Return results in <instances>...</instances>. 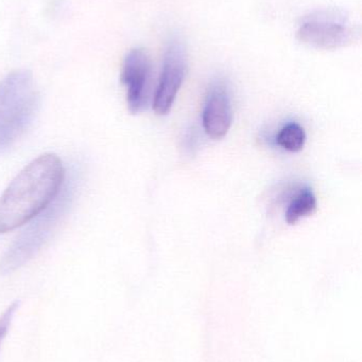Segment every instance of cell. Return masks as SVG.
Masks as SVG:
<instances>
[{"instance_id":"3","label":"cell","mask_w":362,"mask_h":362,"mask_svg":"<svg viewBox=\"0 0 362 362\" xmlns=\"http://www.w3.org/2000/svg\"><path fill=\"white\" fill-rule=\"evenodd\" d=\"M74 180L64 182L57 197L36 216L17 236L0 259V272L9 274L23 267L43 248L65 217L74 199Z\"/></svg>"},{"instance_id":"10","label":"cell","mask_w":362,"mask_h":362,"mask_svg":"<svg viewBox=\"0 0 362 362\" xmlns=\"http://www.w3.org/2000/svg\"><path fill=\"white\" fill-rule=\"evenodd\" d=\"M18 306V301L13 302L0 316V346H1L2 341L6 338V334H8L11 323H12L13 317H14Z\"/></svg>"},{"instance_id":"9","label":"cell","mask_w":362,"mask_h":362,"mask_svg":"<svg viewBox=\"0 0 362 362\" xmlns=\"http://www.w3.org/2000/svg\"><path fill=\"white\" fill-rule=\"evenodd\" d=\"M276 140L278 146L284 150L291 153L300 152L305 146V129L298 123H289L281 129Z\"/></svg>"},{"instance_id":"7","label":"cell","mask_w":362,"mask_h":362,"mask_svg":"<svg viewBox=\"0 0 362 362\" xmlns=\"http://www.w3.org/2000/svg\"><path fill=\"white\" fill-rule=\"evenodd\" d=\"M204 131L215 140L222 139L231 129L233 108L229 90L223 83H216L206 98L202 116Z\"/></svg>"},{"instance_id":"4","label":"cell","mask_w":362,"mask_h":362,"mask_svg":"<svg viewBox=\"0 0 362 362\" xmlns=\"http://www.w3.org/2000/svg\"><path fill=\"white\" fill-rule=\"evenodd\" d=\"M358 34L350 18L337 10L317 11L305 17L298 30L302 42L321 50L349 46Z\"/></svg>"},{"instance_id":"6","label":"cell","mask_w":362,"mask_h":362,"mask_svg":"<svg viewBox=\"0 0 362 362\" xmlns=\"http://www.w3.org/2000/svg\"><path fill=\"white\" fill-rule=\"evenodd\" d=\"M151 64L142 49H133L125 55L121 70V82L127 89L130 112L140 114L147 107L150 89Z\"/></svg>"},{"instance_id":"5","label":"cell","mask_w":362,"mask_h":362,"mask_svg":"<svg viewBox=\"0 0 362 362\" xmlns=\"http://www.w3.org/2000/svg\"><path fill=\"white\" fill-rule=\"evenodd\" d=\"M188 69V57L182 40L174 38L168 44L163 70L153 100V110L159 116L169 114Z\"/></svg>"},{"instance_id":"1","label":"cell","mask_w":362,"mask_h":362,"mask_svg":"<svg viewBox=\"0 0 362 362\" xmlns=\"http://www.w3.org/2000/svg\"><path fill=\"white\" fill-rule=\"evenodd\" d=\"M64 182L65 170L57 155L34 159L0 196V233L31 221L57 197Z\"/></svg>"},{"instance_id":"2","label":"cell","mask_w":362,"mask_h":362,"mask_svg":"<svg viewBox=\"0 0 362 362\" xmlns=\"http://www.w3.org/2000/svg\"><path fill=\"white\" fill-rule=\"evenodd\" d=\"M38 105L40 93L31 72L17 70L0 82V154L29 129Z\"/></svg>"},{"instance_id":"8","label":"cell","mask_w":362,"mask_h":362,"mask_svg":"<svg viewBox=\"0 0 362 362\" xmlns=\"http://www.w3.org/2000/svg\"><path fill=\"white\" fill-rule=\"evenodd\" d=\"M316 210V196L310 189H304L291 200L287 209L286 221L289 225H295L300 219L314 214Z\"/></svg>"}]
</instances>
